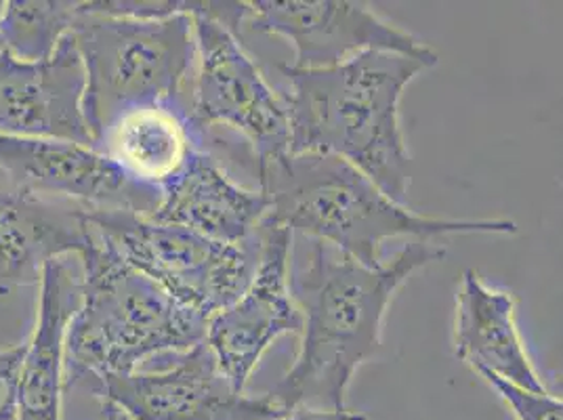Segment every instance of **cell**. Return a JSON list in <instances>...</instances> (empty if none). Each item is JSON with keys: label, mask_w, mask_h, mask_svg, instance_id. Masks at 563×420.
Returning <instances> with one entry per match:
<instances>
[{"label": "cell", "mask_w": 563, "mask_h": 420, "mask_svg": "<svg viewBox=\"0 0 563 420\" xmlns=\"http://www.w3.org/2000/svg\"><path fill=\"white\" fill-rule=\"evenodd\" d=\"M0 175L7 184L87 210L152 217L163 194L129 181L93 145L0 135Z\"/></svg>", "instance_id": "11"}, {"label": "cell", "mask_w": 563, "mask_h": 420, "mask_svg": "<svg viewBox=\"0 0 563 420\" xmlns=\"http://www.w3.org/2000/svg\"><path fill=\"white\" fill-rule=\"evenodd\" d=\"M211 141L186 103L152 101L118 112L97 133L93 147L129 181L163 194L200 150H211Z\"/></svg>", "instance_id": "13"}, {"label": "cell", "mask_w": 563, "mask_h": 420, "mask_svg": "<svg viewBox=\"0 0 563 420\" xmlns=\"http://www.w3.org/2000/svg\"><path fill=\"white\" fill-rule=\"evenodd\" d=\"M71 38L85 68L82 114L91 140L124 108L175 101L189 108L196 66L191 15L135 20L80 7Z\"/></svg>", "instance_id": "5"}, {"label": "cell", "mask_w": 563, "mask_h": 420, "mask_svg": "<svg viewBox=\"0 0 563 420\" xmlns=\"http://www.w3.org/2000/svg\"><path fill=\"white\" fill-rule=\"evenodd\" d=\"M454 355L475 371H488L528 391L547 394L517 328V299L465 272L456 292Z\"/></svg>", "instance_id": "15"}, {"label": "cell", "mask_w": 563, "mask_h": 420, "mask_svg": "<svg viewBox=\"0 0 563 420\" xmlns=\"http://www.w3.org/2000/svg\"><path fill=\"white\" fill-rule=\"evenodd\" d=\"M85 68L68 36L45 62L0 55V135L93 145L82 114Z\"/></svg>", "instance_id": "12"}, {"label": "cell", "mask_w": 563, "mask_h": 420, "mask_svg": "<svg viewBox=\"0 0 563 420\" xmlns=\"http://www.w3.org/2000/svg\"><path fill=\"white\" fill-rule=\"evenodd\" d=\"M106 408H110V406H106ZM110 410H112V412H114V417H117V420H126L124 419V417H122V415H118L117 410H114V408H110Z\"/></svg>", "instance_id": "24"}, {"label": "cell", "mask_w": 563, "mask_h": 420, "mask_svg": "<svg viewBox=\"0 0 563 420\" xmlns=\"http://www.w3.org/2000/svg\"><path fill=\"white\" fill-rule=\"evenodd\" d=\"M89 237L87 209L0 184V297L38 284L51 261L80 255Z\"/></svg>", "instance_id": "14"}, {"label": "cell", "mask_w": 563, "mask_h": 420, "mask_svg": "<svg viewBox=\"0 0 563 420\" xmlns=\"http://www.w3.org/2000/svg\"><path fill=\"white\" fill-rule=\"evenodd\" d=\"M479 374L494 391L500 396V399L509 406L516 420H562L563 404L560 397L547 394H537L528 391L523 387H517L514 383L488 373V371H475Z\"/></svg>", "instance_id": "19"}, {"label": "cell", "mask_w": 563, "mask_h": 420, "mask_svg": "<svg viewBox=\"0 0 563 420\" xmlns=\"http://www.w3.org/2000/svg\"><path fill=\"white\" fill-rule=\"evenodd\" d=\"M265 214L267 200L261 189L240 186L211 150H200L181 177L163 191L161 207L150 219L217 242L242 244L255 235Z\"/></svg>", "instance_id": "16"}, {"label": "cell", "mask_w": 563, "mask_h": 420, "mask_svg": "<svg viewBox=\"0 0 563 420\" xmlns=\"http://www.w3.org/2000/svg\"><path fill=\"white\" fill-rule=\"evenodd\" d=\"M22 355L24 345L0 350V420H18Z\"/></svg>", "instance_id": "20"}, {"label": "cell", "mask_w": 563, "mask_h": 420, "mask_svg": "<svg viewBox=\"0 0 563 420\" xmlns=\"http://www.w3.org/2000/svg\"><path fill=\"white\" fill-rule=\"evenodd\" d=\"M103 415H106V420H117L114 412L110 408H106V406H103Z\"/></svg>", "instance_id": "22"}, {"label": "cell", "mask_w": 563, "mask_h": 420, "mask_svg": "<svg viewBox=\"0 0 563 420\" xmlns=\"http://www.w3.org/2000/svg\"><path fill=\"white\" fill-rule=\"evenodd\" d=\"M253 32L276 34L295 47L297 70L339 66L366 51H387L438 66L440 57L421 38L380 18L364 2L347 0H253L246 2Z\"/></svg>", "instance_id": "9"}, {"label": "cell", "mask_w": 563, "mask_h": 420, "mask_svg": "<svg viewBox=\"0 0 563 420\" xmlns=\"http://www.w3.org/2000/svg\"><path fill=\"white\" fill-rule=\"evenodd\" d=\"M2 11H4V2L0 0V20H2ZM0 55H2V45H0Z\"/></svg>", "instance_id": "23"}, {"label": "cell", "mask_w": 563, "mask_h": 420, "mask_svg": "<svg viewBox=\"0 0 563 420\" xmlns=\"http://www.w3.org/2000/svg\"><path fill=\"white\" fill-rule=\"evenodd\" d=\"M36 320L20 366L18 420H62L66 394V341L80 301V281L64 258L41 276Z\"/></svg>", "instance_id": "17"}, {"label": "cell", "mask_w": 563, "mask_h": 420, "mask_svg": "<svg viewBox=\"0 0 563 420\" xmlns=\"http://www.w3.org/2000/svg\"><path fill=\"white\" fill-rule=\"evenodd\" d=\"M87 219L120 257L207 320L234 303L257 269V234L228 244L133 212L87 210Z\"/></svg>", "instance_id": "6"}, {"label": "cell", "mask_w": 563, "mask_h": 420, "mask_svg": "<svg viewBox=\"0 0 563 420\" xmlns=\"http://www.w3.org/2000/svg\"><path fill=\"white\" fill-rule=\"evenodd\" d=\"M265 219L292 234L324 242L366 267L380 265V246L391 237L438 242L446 235L517 234L509 219L424 217L394 202L353 164L316 152L284 154L258 164Z\"/></svg>", "instance_id": "3"}, {"label": "cell", "mask_w": 563, "mask_h": 420, "mask_svg": "<svg viewBox=\"0 0 563 420\" xmlns=\"http://www.w3.org/2000/svg\"><path fill=\"white\" fill-rule=\"evenodd\" d=\"M258 263L249 288L207 324L221 374L244 394L263 353L284 334H301L303 316L290 295V258L295 234L280 223L263 219L257 228Z\"/></svg>", "instance_id": "10"}, {"label": "cell", "mask_w": 563, "mask_h": 420, "mask_svg": "<svg viewBox=\"0 0 563 420\" xmlns=\"http://www.w3.org/2000/svg\"><path fill=\"white\" fill-rule=\"evenodd\" d=\"M200 0L191 15L196 38V66L189 87V114L211 135L230 129L249 141L258 164L290 152L288 110L263 71L240 45L238 34L207 13Z\"/></svg>", "instance_id": "7"}, {"label": "cell", "mask_w": 563, "mask_h": 420, "mask_svg": "<svg viewBox=\"0 0 563 420\" xmlns=\"http://www.w3.org/2000/svg\"><path fill=\"white\" fill-rule=\"evenodd\" d=\"M126 420H280L274 397L235 391L207 341L161 371L106 374L89 389Z\"/></svg>", "instance_id": "8"}, {"label": "cell", "mask_w": 563, "mask_h": 420, "mask_svg": "<svg viewBox=\"0 0 563 420\" xmlns=\"http://www.w3.org/2000/svg\"><path fill=\"white\" fill-rule=\"evenodd\" d=\"M78 257L82 280L66 341V391L91 389L106 374L131 373L152 355L205 341L209 320L126 263L93 225Z\"/></svg>", "instance_id": "4"}, {"label": "cell", "mask_w": 563, "mask_h": 420, "mask_svg": "<svg viewBox=\"0 0 563 420\" xmlns=\"http://www.w3.org/2000/svg\"><path fill=\"white\" fill-rule=\"evenodd\" d=\"M76 0H11L0 20L2 53L18 62H45L80 20Z\"/></svg>", "instance_id": "18"}, {"label": "cell", "mask_w": 563, "mask_h": 420, "mask_svg": "<svg viewBox=\"0 0 563 420\" xmlns=\"http://www.w3.org/2000/svg\"><path fill=\"white\" fill-rule=\"evenodd\" d=\"M280 420H366V417L360 415V412H350V410L332 412V410H309V408H299V410H292L290 415H286V417Z\"/></svg>", "instance_id": "21"}, {"label": "cell", "mask_w": 563, "mask_h": 420, "mask_svg": "<svg viewBox=\"0 0 563 420\" xmlns=\"http://www.w3.org/2000/svg\"><path fill=\"white\" fill-rule=\"evenodd\" d=\"M446 257L438 242L412 240L389 263L366 267L311 240L303 261L290 258V295L303 316L299 353L267 394L292 412L347 410L353 376L380 347L396 292L422 267Z\"/></svg>", "instance_id": "1"}, {"label": "cell", "mask_w": 563, "mask_h": 420, "mask_svg": "<svg viewBox=\"0 0 563 420\" xmlns=\"http://www.w3.org/2000/svg\"><path fill=\"white\" fill-rule=\"evenodd\" d=\"M435 68L415 57L366 51L322 68L278 66L288 82L282 95L290 120V154H330L362 170L394 202L408 207L410 166L399 122L406 87Z\"/></svg>", "instance_id": "2"}]
</instances>
